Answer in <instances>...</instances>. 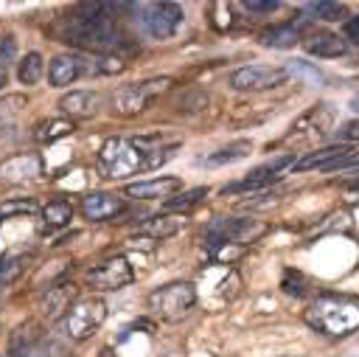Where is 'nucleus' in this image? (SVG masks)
I'll use <instances>...</instances> for the list:
<instances>
[{
    "instance_id": "nucleus-21",
    "label": "nucleus",
    "mask_w": 359,
    "mask_h": 357,
    "mask_svg": "<svg viewBox=\"0 0 359 357\" xmlns=\"http://www.w3.org/2000/svg\"><path fill=\"white\" fill-rule=\"evenodd\" d=\"M73 295H76V287H73V284H59V287H50V290H48V295L39 301L42 315H48V318H59L62 312H67V309H70Z\"/></svg>"
},
{
    "instance_id": "nucleus-19",
    "label": "nucleus",
    "mask_w": 359,
    "mask_h": 357,
    "mask_svg": "<svg viewBox=\"0 0 359 357\" xmlns=\"http://www.w3.org/2000/svg\"><path fill=\"white\" fill-rule=\"evenodd\" d=\"M95 107H98V96L90 90H73L59 98V110L67 112L70 118H87L95 112Z\"/></svg>"
},
{
    "instance_id": "nucleus-38",
    "label": "nucleus",
    "mask_w": 359,
    "mask_h": 357,
    "mask_svg": "<svg viewBox=\"0 0 359 357\" xmlns=\"http://www.w3.org/2000/svg\"><path fill=\"white\" fill-rule=\"evenodd\" d=\"M351 110H356V112H359V93L351 98Z\"/></svg>"
},
{
    "instance_id": "nucleus-7",
    "label": "nucleus",
    "mask_w": 359,
    "mask_h": 357,
    "mask_svg": "<svg viewBox=\"0 0 359 357\" xmlns=\"http://www.w3.org/2000/svg\"><path fill=\"white\" fill-rule=\"evenodd\" d=\"M168 87H171V79L168 76L146 79V82H137V84H123L112 96V110L118 115H137V112H143L151 104V98H157Z\"/></svg>"
},
{
    "instance_id": "nucleus-11",
    "label": "nucleus",
    "mask_w": 359,
    "mask_h": 357,
    "mask_svg": "<svg viewBox=\"0 0 359 357\" xmlns=\"http://www.w3.org/2000/svg\"><path fill=\"white\" fill-rule=\"evenodd\" d=\"M264 228L252 219H224V216H219L208 225L205 239H208L210 247H219V245H230V242H250Z\"/></svg>"
},
{
    "instance_id": "nucleus-36",
    "label": "nucleus",
    "mask_w": 359,
    "mask_h": 357,
    "mask_svg": "<svg viewBox=\"0 0 359 357\" xmlns=\"http://www.w3.org/2000/svg\"><path fill=\"white\" fill-rule=\"evenodd\" d=\"M345 39H351L353 45H359V17H348L345 20Z\"/></svg>"
},
{
    "instance_id": "nucleus-5",
    "label": "nucleus",
    "mask_w": 359,
    "mask_h": 357,
    "mask_svg": "<svg viewBox=\"0 0 359 357\" xmlns=\"http://www.w3.org/2000/svg\"><path fill=\"white\" fill-rule=\"evenodd\" d=\"M146 304L160 320H180L182 315H188V309H194L196 290L188 281H171V284L151 290Z\"/></svg>"
},
{
    "instance_id": "nucleus-9",
    "label": "nucleus",
    "mask_w": 359,
    "mask_h": 357,
    "mask_svg": "<svg viewBox=\"0 0 359 357\" xmlns=\"http://www.w3.org/2000/svg\"><path fill=\"white\" fill-rule=\"evenodd\" d=\"M137 11H140L143 28L154 39H168L180 28V22L185 17L177 3H149V6H137Z\"/></svg>"
},
{
    "instance_id": "nucleus-16",
    "label": "nucleus",
    "mask_w": 359,
    "mask_h": 357,
    "mask_svg": "<svg viewBox=\"0 0 359 357\" xmlns=\"http://www.w3.org/2000/svg\"><path fill=\"white\" fill-rule=\"evenodd\" d=\"M42 340V329L34 320L20 323L8 337V357H31Z\"/></svg>"
},
{
    "instance_id": "nucleus-4",
    "label": "nucleus",
    "mask_w": 359,
    "mask_h": 357,
    "mask_svg": "<svg viewBox=\"0 0 359 357\" xmlns=\"http://www.w3.org/2000/svg\"><path fill=\"white\" fill-rule=\"evenodd\" d=\"M123 67V62L115 56H107V59H90V56H79V53H59L50 59L48 65V79L53 87H65V84H73L79 82L81 76H90V73H118Z\"/></svg>"
},
{
    "instance_id": "nucleus-3",
    "label": "nucleus",
    "mask_w": 359,
    "mask_h": 357,
    "mask_svg": "<svg viewBox=\"0 0 359 357\" xmlns=\"http://www.w3.org/2000/svg\"><path fill=\"white\" fill-rule=\"evenodd\" d=\"M306 320L328 337H342L359 329V304L345 295H323L306 309Z\"/></svg>"
},
{
    "instance_id": "nucleus-14",
    "label": "nucleus",
    "mask_w": 359,
    "mask_h": 357,
    "mask_svg": "<svg viewBox=\"0 0 359 357\" xmlns=\"http://www.w3.org/2000/svg\"><path fill=\"white\" fill-rule=\"evenodd\" d=\"M123 211V200L115 197V194H107V191H95V194H87L81 200V214L93 222H104V219H112Z\"/></svg>"
},
{
    "instance_id": "nucleus-13",
    "label": "nucleus",
    "mask_w": 359,
    "mask_h": 357,
    "mask_svg": "<svg viewBox=\"0 0 359 357\" xmlns=\"http://www.w3.org/2000/svg\"><path fill=\"white\" fill-rule=\"evenodd\" d=\"M177 188H182V180L165 174V177H151V180L129 183L123 188V194L132 197V200H157V197H171Z\"/></svg>"
},
{
    "instance_id": "nucleus-40",
    "label": "nucleus",
    "mask_w": 359,
    "mask_h": 357,
    "mask_svg": "<svg viewBox=\"0 0 359 357\" xmlns=\"http://www.w3.org/2000/svg\"><path fill=\"white\" fill-rule=\"evenodd\" d=\"M6 84V70H0V87Z\"/></svg>"
},
{
    "instance_id": "nucleus-37",
    "label": "nucleus",
    "mask_w": 359,
    "mask_h": 357,
    "mask_svg": "<svg viewBox=\"0 0 359 357\" xmlns=\"http://www.w3.org/2000/svg\"><path fill=\"white\" fill-rule=\"evenodd\" d=\"M14 138H17V132H14V126H0V149H6V146H11V143H14Z\"/></svg>"
},
{
    "instance_id": "nucleus-35",
    "label": "nucleus",
    "mask_w": 359,
    "mask_h": 357,
    "mask_svg": "<svg viewBox=\"0 0 359 357\" xmlns=\"http://www.w3.org/2000/svg\"><path fill=\"white\" fill-rule=\"evenodd\" d=\"M244 8H247V11H275L278 3H275V0H247Z\"/></svg>"
},
{
    "instance_id": "nucleus-24",
    "label": "nucleus",
    "mask_w": 359,
    "mask_h": 357,
    "mask_svg": "<svg viewBox=\"0 0 359 357\" xmlns=\"http://www.w3.org/2000/svg\"><path fill=\"white\" fill-rule=\"evenodd\" d=\"M70 132H73V121H67V118H50V121H42L36 126L34 138L39 143H53V141H59V138H65Z\"/></svg>"
},
{
    "instance_id": "nucleus-31",
    "label": "nucleus",
    "mask_w": 359,
    "mask_h": 357,
    "mask_svg": "<svg viewBox=\"0 0 359 357\" xmlns=\"http://www.w3.org/2000/svg\"><path fill=\"white\" fill-rule=\"evenodd\" d=\"M205 194H208V188H191V191H185L180 200H168V208H180V211L185 214V211H188L191 205H196Z\"/></svg>"
},
{
    "instance_id": "nucleus-18",
    "label": "nucleus",
    "mask_w": 359,
    "mask_h": 357,
    "mask_svg": "<svg viewBox=\"0 0 359 357\" xmlns=\"http://www.w3.org/2000/svg\"><path fill=\"white\" fill-rule=\"evenodd\" d=\"M303 48L311 53V56H323V59H331V56H342L345 53V42L331 34V31H317V34H309L303 39Z\"/></svg>"
},
{
    "instance_id": "nucleus-32",
    "label": "nucleus",
    "mask_w": 359,
    "mask_h": 357,
    "mask_svg": "<svg viewBox=\"0 0 359 357\" xmlns=\"http://www.w3.org/2000/svg\"><path fill=\"white\" fill-rule=\"evenodd\" d=\"M17 56V42L11 37H0V70H6V65H11Z\"/></svg>"
},
{
    "instance_id": "nucleus-10",
    "label": "nucleus",
    "mask_w": 359,
    "mask_h": 357,
    "mask_svg": "<svg viewBox=\"0 0 359 357\" xmlns=\"http://www.w3.org/2000/svg\"><path fill=\"white\" fill-rule=\"evenodd\" d=\"M132 281H135V270L123 256H109V259H104L101 264H95L87 273V284L93 290H104V292L121 290V287H126Z\"/></svg>"
},
{
    "instance_id": "nucleus-15",
    "label": "nucleus",
    "mask_w": 359,
    "mask_h": 357,
    "mask_svg": "<svg viewBox=\"0 0 359 357\" xmlns=\"http://www.w3.org/2000/svg\"><path fill=\"white\" fill-rule=\"evenodd\" d=\"M39 169H42L39 157L31 155V152H22V155H14V157H8V160L0 163V180L3 183H11V186L14 183H25V180L36 177Z\"/></svg>"
},
{
    "instance_id": "nucleus-1",
    "label": "nucleus",
    "mask_w": 359,
    "mask_h": 357,
    "mask_svg": "<svg viewBox=\"0 0 359 357\" xmlns=\"http://www.w3.org/2000/svg\"><path fill=\"white\" fill-rule=\"evenodd\" d=\"M123 6H112V3H81L70 17H67V28H65V42L90 51V53H112L126 42V34L118 25V11Z\"/></svg>"
},
{
    "instance_id": "nucleus-6",
    "label": "nucleus",
    "mask_w": 359,
    "mask_h": 357,
    "mask_svg": "<svg viewBox=\"0 0 359 357\" xmlns=\"http://www.w3.org/2000/svg\"><path fill=\"white\" fill-rule=\"evenodd\" d=\"M107 320V304L101 298H81L62 315V332L70 340H87Z\"/></svg>"
},
{
    "instance_id": "nucleus-8",
    "label": "nucleus",
    "mask_w": 359,
    "mask_h": 357,
    "mask_svg": "<svg viewBox=\"0 0 359 357\" xmlns=\"http://www.w3.org/2000/svg\"><path fill=\"white\" fill-rule=\"evenodd\" d=\"M289 79V70L280 65H244L230 73V87L233 90H272L280 87Z\"/></svg>"
},
{
    "instance_id": "nucleus-25",
    "label": "nucleus",
    "mask_w": 359,
    "mask_h": 357,
    "mask_svg": "<svg viewBox=\"0 0 359 357\" xmlns=\"http://www.w3.org/2000/svg\"><path fill=\"white\" fill-rule=\"evenodd\" d=\"M42 216H45L48 228H62V225H67L73 219V205L67 200H50L42 208Z\"/></svg>"
},
{
    "instance_id": "nucleus-2",
    "label": "nucleus",
    "mask_w": 359,
    "mask_h": 357,
    "mask_svg": "<svg viewBox=\"0 0 359 357\" xmlns=\"http://www.w3.org/2000/svg\"><path fill=\"white\" fill-rule=\"evenodd\" d=\"M177 143L163 146L160 138H109L98 149V169L104 177H126L154 169L174 155Z\"/></svg>"
},
{
    "instance_id": "nucleus-23",
    "label": "nucleus",
    "mask_w": 359,
    "mask_h": 357,
    "mask_svg": "<svg viewBox=\"0 0 359 357\" xmlns=\"http://www.w3.org/2000/svg\"><path fill=\"white\" fill-rule=\"evenodd\" d=\"M250 149H252V143H250V141H233L230 146H224V149H219V152H213V155L202 157V163H205V166H222V163H233V160L247 157V155H250Z\"/></svg>"
},
{
    "instance_id": "nucleus-28",
    "label": "nucleus",
    "mask_w": 359,
    "mask_h": 357,
    "mask_svg": "<svg viewBox=\"0 0 359 357\" xmlns=\"http://www.w3.org/2000/svg\"><path fill=\"white\" fill-rule=\"evenodd\" d=\"M306 11L309 14H314L317 20H339V17H345V6L342 3H331V0H317V3H309L306 6Z\"/></svg>"
},
{
    "instance_id": "nucleus-39",
    "label": "nucleus",
    "mask_w": 359,
    "mask_h": 357,
    "mask_svg": "<svg viewBox=\"0 0 359 357\" xmlns=\"http://www.w3.org/2000/svg\"><path fill=\"white\" fill-rule=\"evenodd\" d=\"M351 194H353L351 200H359V186H353V191H351Z\"/></svg>"
},
{
    "instance_id": "nucleus-22",
    "label": "nucleus",
    "mask_w": 359,
    "mask_h": 357,
    "mask_svg": "<svg viewBox=\"0 0 359 357\" xmlns=\"http://www.w3.org/2000/svg\"><path fill=\"white\" fill-rule=\"evenodd\" d=\"M182 225H185V216H182V214H174V216H154V219H149L146 225H140V233L154 236V239H165V236H174Z\"/></svg>"
},
{
    "instance_id": "nucleus-20",
    "label": "nucleus",
    "mask_w": 359,
    "mask_h": 357,
    "mask_svg": "<svg viewBox=\"0 0 359 357\" xmlns=\"http://www.w3.org/2000/svg\"><path fill=\"white\" fill-rule=\"evenodd\" d=\"M348 152H351V146H345V143H334V146H325V149L309 152L303 160H297V163H294V171H309V169L323 171L325 166H331L334 160H339V157H342V155H348Z\"/></svg>"
},
{
    "instance_id": "nucleus-17",
    "label": "nucleus",
    "mask_w": 359,
    "mask_h": 357,
    "mask_svg": "<svg viewBox=\"0 0 359 357\" xmlns=\"http://www.w3.org/2000/svg\"><path fill=\"white\" fill-rule=\"evenodd\" d=\"M303 20H292V22H278V25H269L258 34V42L266 45V48H292L300 34H303Z\"/></svg>"
},
{
    "instance_id": "nucleus-30",
    "label": "nucleus",
    "mask_w": 359,
    "mask_h": 357,
    "mask_svg": "<svg viewBox=\"0 0 359 357\" xmlns=\"http://www.w3.org/2000/svg\"><path fill=\"white\" fill-rule=\"evenodd\" d=\"M25 107V96L20 93H11V96H3L0 98V126H8V121Z\"/></svg>"
},
{
    "instance_id": "nucleus-29",
    "label": "nucleus",
    "mask_w": 359,
    "mask_h": 357,
    "mask_svg": "<svg viewBox=\"0 0 359 357\" xmlns=\"http://www.w3.org/2000/svg\"><path fill=\"white\" fill-rule=\"evenodd\" d=\"M25 214H36L34 200H8V202L0 205V222L11 219V216H25Z\"/></svg>"
},
{
    "instance_id": "nucleus-26",
    "label": "nucleus",
    "mask_w": 359,
    "mask_h": 357,
    "mask_svg": "<svg viewBox=\"0 0 359 357\" xmlns=\"http://www.w3.org/2000/svg\"><path fill=\"white\" fill-rule=\"evenodd\" d=\"M42 70H45V65H42V56H39L36 51H31V53H25V56L20 59V67H17V79H20L22 84H36V82L42 79Z\"/></svg>"
},
{
    "instance_id": "nucleus-33",
    "label": "nucleus",
    "mask_w": 359,
    "mask_h": 357,
    "mask_svg": "<svg viewBox=\"0 0 359 357\" xmlns=\"http://www.w3.org/2000/svg\"><path fill=\"white\" fill-rule=\"evenodd\" d=\"M348 166H359V149H351L348 155H342L339 160H334L331 166H325L323 171H337V169H348Z\"/></svg>"
},
{
    "instance_id": "nucleus-34",
    "label": "nucleus",
    "mask_w": 359,
    "mask_h": 357,
    "mask_svg": "<svg viewBox=\"0 0 359 357\" xmlns=\"http://www.w3.org/2000/svg\"><path fill=\"white\" fill-rule=\"evenodd\" d=\"M337 135H339L342 141H359V118H353V121L342 124V126L337 129Z\"/></svg>"
},
{
    "instance_id": "nucleus-27",
    "label": "nucleus",
    "mask_w": 359,
    "mask_h": 357,
    "mask_svg": "<svg viewBox=\"0 0 359 357\" xmlns=\"http://www.w3.org/2000/svg\"><path fill=\"white\" fill-rule=\"evenodd\" d=\"M25 256L22 253H8V256H0V284H14L22 270H25Z\"/></svg>"
},
{
    "instance_id": "nucleus-12",
    "label": "nucleus",
    "mask_w": 359,
    "mask_h": 357,
    "mask_svg": "<svg viewBox=\"0 0 359 357\" xmlns=\"http://www.w3.org/2000/svg\"><path fill=\"white\" fill-rule=\"evenodd\" d=\"M294 155H278V157H272L269 163H264V166H258V169H252L241 183H233L230 188H224V194L227 191H252V188H264V186H269L272 180H278L280 174H286L289 169H294Z\"/></svg>"
}]
</instances>
